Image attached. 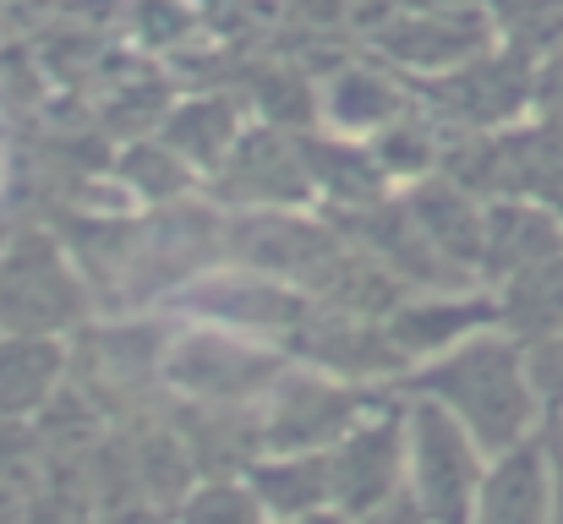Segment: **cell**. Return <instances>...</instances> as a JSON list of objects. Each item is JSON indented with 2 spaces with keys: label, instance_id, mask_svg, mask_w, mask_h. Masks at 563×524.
<instances>
[{
  "label": "cell",
  "instance_id": "obj_1",
  "mask_svg": "<svg viewBox=\"0 0 563 524\" xmlns=\"http://www.w3.org/2000/svg\"><path fill=\"white\" fill-rule=\"evenodd\" d=\"M416 388L432 393V404H443L493 454L526 443L537 426V377L515 339H471L449 349L416 377Z\"/></svg>",
  "mask_w": 563,
  "mask_h": 524
},
{
  "label": "cell",
  "instance_id": "obj_2",
  "mask_svg": "<svg viewBox=\"0 0 563 524\" xmlns=\"http://www.w3.org/2000/svg\"><path fill=\"white\" fill-rule=\"evenodd\" d=\"M82 317V285L44 230H22L0 252V328L49 339Z\"/></svg>",
  "mask_w": 563,
  "mask_h": 524
},
{
  "label": "cell",
  "instance_id": "obj_3",
  "mask_svg": "<svg viewBox=\"0 0 563 524\" xmlns=\"http://www.w3.org/2000/svg\"><path fill=\"white\" fill-rule=\"evenodd\" d=\"M410 476H416V509L427 524H476V437L443 410L416 404L410 410Z\"/></svg>",
  "mask_w": 563,
  "mask_h": 524
},
{
  "label": "cell",
  "instance_id": "obj_4",
  "mask_svg": "<svg viewBox=\"0 0 563 524\" xmlns=\"http://www.w3.org/2000/svg\"><path fill=\"white\" fill-rule=\"evenodd\" d=\"M165 371H170V382L181 393L230 410V404L252 399L263 382H274L279 377V360L274 355H257V349H246V345H230L219 334H197L187 345H176V355L165 360Z\"/></svg>",
  "mask_w": 563,
  "mask_h": 524
},
{
  "label": "cell",
  "instance_id": "obj_5",
  "mask_svg": "<svg viewBox=\"0 0 563 524\" xmlns=\"http://www.w3.org/2000/svg\"><path fill=\"white\" fill-rule=\"evenodd\" d=\"M356 421H362V399H356V393L301 377V382H290V388L274 399L263 437H268L274 454H318L323 443L351 437Z\"/></svg>",
  "mask_w": 563,
  "mask_h": 524
},
{
  "label": "cell",
  "instance_id": "obj_6",
  "mask_svg": "<svg viewBox=\"0 0 563 524\" xmlns=\"http://www.w3.org/2000/svg\"><path fill=\"white\" fill-rule=\"evenodd\" d=\"M399 426L394 421H377V426H356L351 437H340V448H329V470H334V503L345 514H377L383 503H394V487H399V465H405V448H399Z\"/></svg>",
  "mask_w": 563,
  "mask_h": 524
},
{
  "label": "cell",
  "instance_id": "obj_7",
  "mask_svg": "<svg viewBox=\"0 0 563 524\" xmlns=\"http://www.w3.org/2000/svg\"><path fill=\"white\" fill-rule=\"evenodd\" d=\"M476 524H553V470L537 437L504 448L498 465L482 476Z\"/></svg>",
  "mask_w": 563,
  "mask_h": 524
},
{
  "label": "cell",
  "instance_id": "obj_8",
  "mask_svg": "<svg viewBox=\"0 0 563 524\" xmlns=\"http://www.w3.org/2000/svg\"><path fill=\"white\" fill-rule=\"evenodd\" d=\"M563 257V219L537 202H498L487 208V241H482V268L498 279H515L537 263Z\"/></svg>",
  "mask_w": 563,
  "mask_h": 524
},
{
  "label": "cell",
  "instance_id": "obj_9",
  "mask_svg": "<svg viewBox=\"0 0 563 524\" xmlns=\"http://www.w3.org/2000/svg\"><path fill=\"white\" fill-rule=\"evenodd\" d=\"M66 355L55 339L5 334L0 339V421H22L49 404V388L60 382Z\"/></svg>",
  "mask_w": 563,
  "mask_h": 524
},
{
  "label": "cell",
  "instance_id": "obj_10",
  "mask_svg": "<svg viewBox=\"0 0 563 524\" xmlns=\"http://www.w3.org/2000/svg\"><path fill=\"white\" fill-rule=\"evenodd\" d=\"M416 213V224L427 230V241L465 274V268H482V241H487V213H476L454 186H427L405 202Z\"/></svg>",
  "mask_w": 563,
  "mask_h": 524
},
{
  "label": "cell",
  "instance_id": "obj_11",
  "mask_svg": "<svg viewBox=\"0 0 563 524\" xmlns=\"http://www.w3.org/2000/svg\"><path fill=\"white\" fill-rule=\"evenodd\" d=\"M252 487H257L263 509L307 520L334 498V470H329V454H279L274 465L252 470Z\"/></svg>",
  "mask_w": 563,
  "mask_h": 524
},
{
  "label": "cell",
  "instance_id": "obj_12",
  "mask_svg": "<svg viewBox=\"0 0 563 524\" xmlns=\"http://www.w3.org/2000/svg\"><path fill=\"white\" fill-rule=\"evenodd\" d=\"M504 317L526 339H553V334H563V257L537 263V268H526V274L509 279Z\"/></svg>",
  "mask_w": 563,
  "mask_h": 524
},
{
  "label": "cell",
  "instance_id": "obj_13",
  "mask_svg": "<svg viewBox=\"0 0 563 524\" xmlns=\"http://www.w3.org/2000/svg\"><path fill=\"white\" fill-rule=\"evenodd\" d=\"M493 306H421V312H394V323H388V339L394 349H438L443 339H454V334H465L471 323H482Z\"/></svg>",
  "mask_w": 563,
  "mask_h": 524
},
{
  "label": "cell",
  "instance_id": "obj_14",
  "mask_svg": "<svg viewBox=\"0 0 563 524\" xmlns=\"http://www.w3.org/2000/svg\"><path fill=\"white\" fill-rule=\"evenodd\" d=\"M181 524H257V498L241 492V487H208L187 503Z\"/></svg>",
  "mask_w": 563,
  "mask_h": 524
},
{
  "label": "cell",
  "instance_id": "obj_15",
  "mask_svg": "<svg viewBox=\"0 0 563 524\" xmlns=\"http://www.w3.org/2000/svg\"><path fill=\"white\" fill-rule=\"evenodd\" d=\"M367 524H427V514L416 509V498H394L377 514H367Z\"/></svg>",
  "mask_w": 563,
  "mask_h": 524
},
{
  "label": "cell",
  "instance_id": "obj_16",
  "mask_svg": "<svg viewBox=\"0 0 563 524\" xmlns=\"http://www.w3.org/2000/svg\"><path fill=\"white\" fill-rule=\"evenodd\" d=\"M301 524H351V520H345V509H340V514H334V509H318V514H307Z\"/></svg>",
  "mask_w": 563,
  "mask_h": 524
}]
</instances>
